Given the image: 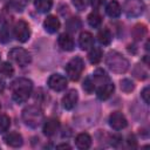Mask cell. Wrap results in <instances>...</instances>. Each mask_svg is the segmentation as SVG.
Returning a JSON list of instances; mask_svg holds the SVG:
<instances>
[{
	"mask_svg": "<svg viewBox=\"0 0 150 150\" xmlns=\"http://www.w3.org/2000/svg\"><path fill=\"white\" fill-rule=\"evenodd\" d=\"M93 80L96 89V95L100 100H107L112 95L115 86L103 69H97L93 74Z\"/></svg>",
	"mask_w": 150,
	"mask_h": 150,
	"instance_id": "obj_1",
	"label": "cell"
},
{
	"mask_svg": "<svg viewBox=\"0 0 150 150\" xmlns=\"http://www.w3.org/2000/svg\"><path fill=\"white\" fill-rule=\"evenodd\" d=\"M12 90V98L16 103H23L26 102L33 90V82L25 77H19L14 80L11 84Z\"/></svg>",
	"mask_w": 150,
	"mask_h": 150,
	"instance_id": "obj_2",
	"label": "cell"
},
{
	"mask_svg": "<svg viewBox=\"0 0 150 150\" xmlns=\"http://www.w3.org/2000/svg\"><path fill=\"white\" fill-rule=\"evenodd\" d=\"M105 63L109 69L116 74L125 73L129 68V61L118 52H109L105 56Z\"/></svg>",
	"mask_w": 150,
	"mask_h": 150,
	"instance_id": "obj_3",
	"label": "cell"
},
{
	"mask_svg": "<svg viewBox=\"0 0 150 150\" xmlns=\"http://www.w3.org/2000/svg\"><path fill=\"white\" fill-rule=\"evenodd\" d=\"M22 120L30 128H38L43 121V112L38 105H28L22 110Z\"/></svg>",
	"mask_w": 150,
	"mask_h": 150,
	"instance_id": "obj_4",
	"label": "cell"
},
{
	"mask_svg": "<svg viewBox=\"0 0 150 150\" xmlns=\"http://www.w3.org/2000/svg\"><path fill=\"white\" fill-rule=\"evenodd\" d=\"M84 69V62L80 56L73 57L67 64H66V74L71 81H77Z\"/></svg>",
	"mask_w": 150,
	"mask_h": 150,
	"instance_id": "obj_5",
	"label": "cell"
},
{
	"mask_svg": "<svg viewBox=\"0 0 150 150\" xmlns=\"http://www.w3.org/2000/svg\"><path fill=\"white\" fill-rule=\"evenodd\" d=\"M8 57L12 62L16 63L18 66L20 67H25L27 66L28 63H30L32 61V57H30V54L21 48V47H15V48H12L9 52H8Z\"/></svg>",
	"mask_w": 150,
	"mask_h": 150,
	"instance_id": "obj_6",
	"label": "cell"
},
{
	"mask_svg": "<svg viewBox=\"0 0 150 150\" xmlns=\"http://www.w3.org/2000/svg\"><path fill=\"white\" fill-rule=\"evenodd\" d=\"M13 33H14L15 39L19 42H26L30 38V28H29V25L25 20H19L14 25Z\"/></svg>",
	"mask_w": 150,
	"mask_h": 150,
	"instance_id": "obj_7",
	"label": "cell"
},
{
	"mask_svg": "<svg viewBox=\"0 0 150 150\" xmlns=\"http://www.w3.org/2000/svg\"><path fill=\"white\" fill-rule=\"evenodd\" d=\"M144 11V4L142 0H125L124 12L129 18L139 16Z\"/></svg>",
	"mask_w": 150,
	"mask_h": 150,
	"instance_id": "obj_8",
	"label": "cell"
},
{
	"mask_svg": "<svg viewBox=\"0 0 150 150\" xmlns=\"http://www.w3.org/2000/svg\"><path fill=\"white\" fill-rule=\"evenodd\" d=\"M48 87L54 91H62L67 88V79L61 74H53L48 79Z\"/></svg>",
	"mask_w": 150,
	"mask_h": 150,
	"instance_id": "obj_9",
	"label": "cell"
},
{
	"mask_svg": "<svg viewBox=\"0 0 150 150\" xmlns=\"http://www.w3.org/2000/svg\"><path fill=\"white\" fill-rule=\"evenodd\" d=\"M109 125L114 130H122L128 125L125 116L120 111H114L109 116Z\"/></svg>",
	"mask_w": 150,
	"mask_h": 150,
	"instance_id": "obj_10",
	"label": "cell"
},
{
	"mask_svg": "<svg viewBox=\"0 0 150 150\" xmlns=\"http://www.w3.org/2000/svg\"><path fill=\"white\" fill-rule=\"evenodd\" d=\"M77 100H79L77 91H76L75 89H71V90H69V91L62 97V105H63L64 109L71 110V109L76 105Z\"/></svg>",
	"mask_w": 150,
	"mask_h": 150,
	"instance_id": "obj_11",
	"label": "cell"
},
{
	"mask_svg": "<svg viewBox=\"0 0 150 150\" xmlns=\"http://www.w3.org/2000/svg\"><path fill=\"white\" fill-rule=\"evenodd\" d=\"M4 141L7 145H9L12 148H19L23 143L22 136L19 132H8V134H6L4 136Z\"/></svg>",
	"mask_w": 150,
	"mask_h": 150,
	"instance_id": "obj_12",
	"label": "cell"
},
{
	"mask_svg": "<svg viewBox=\"0 0 150 150\" xmlns=\"http://www.w3.org/2000/svg\"><path fill=\"white\" fill-rule=\"evenodd\" d=\"M57 43L61 47V49H63V50L70 52V50L74 49V40H73L71 35L68 34V33L60 34V36L57 39Z\"/></svg>",
	"mask_w": 150,
	"mask_h": 150,
	"instance_id": "obj_13",
	"label": "cell"
},
{
	"mask_svg": "<svg viewBox=\"0 0 150 150\" xmlns=\"http://www.w3.org/2000/svg\"><path fill=\"white\" fill-rule=\"evenodd\" d=\"M60 128V122L57 118L50 117L43 124V134L46 136H53Z\"/></svg>",
	"mask_w": 150,
	"mask_h": 150,
	"instance_id": "obj_14",
	"label": "cell"
},
{
	"mask_svg": "<svg viewBox=\"0 0 150 150\" xmlns=\"http://www.w3.org/2000/svg\"><path fill=\"white\" fill-rule=\"evenodd\" d=\"M43 27L48 33H56L60 28V21L55 15H48L43 21Z\"/></svg>",
	"mask_w": 150,
	"mask_h": 150,
	"instance_id": "obj_15",
	"label": "cell"
},
{
	"mask_svg": "<svg viewBox=\"0 0 150 150\" xmlns=\"http://www.w3.org/2000/svg\"><path fill=\"white\" fill-rule=\"evenodd\" d=\"M79 45L82 50H88L94 45V38L89 32H82L79 36Z\"/></svg>",
	"mask_w": 150,
	"mask_h": 150,
	"instance_id": "obj_16",
	"label": "cell"
},
{
	"mask_svg": "<svg viewBox=\"0 0 150 150\" xmlns=\"http://www.w3.org/2000/svg\"><path fill=\"white\" fill-rule=\"evenodd\" d=\"M75 144H76V146L79 149H82V150L89 149L90 145H91V137L87 132H81V134H79L76 136Z\"/></svg>",
	"mask_w": 150,
	"mask_h": 150,
	"instance_id": "obj_17",
	"label": "cell"
},
{
	"mask_svg": "<svg viewBox=\"0 0 150 150\" xmlns=\"http://www.w3.org/2000/svg\"><path fill=\"white\" fill-rule=\"evenodd\" d=\"M121 12H122V8H121V5L118 4V1L111 0L108 2L107 7H105V13L110 18H118L121 15Z\"/></svg>",
	"mask_w": 150,
	"mask_h": 150,
	"instance_id": "obj_18",
	"label": "cell"
},
{
	"mask_svg": "<svg viewBox=\"0 0 150 150\" xmlns=\"http://www.w3.org/2000/svg\"><path fill=\"white\" fill-rule=\"evenodd\" d=\"M102 56H103L102 49L98 48V47H95V46H93V47L90 48L89 53H88V60H89V62L93 63V64H97V63L102 60Z\"/></svg>",
	"mask_w": 150,
	"mask_h": 150,
	"instance_id": "obj_19",
	"label": "cell"
},
{
	"mask_svg": "<svg viewBox=\"0 0 150 150\" xmlns=\"http://www.w3.org/2000/svg\"><path fill=\"white\" fill-rule=\"evenodd\" d=\"M34 6L38 12L40 13H47L52 9L53 1L52 0H34Z\"/></svg>",
	"mask_w": 150,
	"mask_h": 150,
	"instance_id": "obj_20",
	"label": "cell"
},
{
	"mask_svg": "<svg viewBox=\"0 0 150 150\" xmlns=\"http://www.w3.org/2000/svg\"><path fill=\"white\" fill-rule=\"evenodd\" d=\"M111 39H112L111 33H110V30L107 29V28L101 29V30L98 32V34H97V40H98V42H100L101 45H103V46L110 45Z\"/></svg>",
	"mask_w": 150,
	"mask_h": 150,
	"instance_id": "obj_21",
	"label": "cell"
},
{
	"mask_svg": "<svg viewBox=\"0 0 150 150\" xmlns=\"http://www.w3.org/2000/svg\"><path fill=\"white\" fill-rule=\"evenodd\" d=\"M87 20H88L89 26H91L94 28H98L101 26V23H102V18H101V15L97 12H91L88 15V19Z\"/></svg>",
	"mask_w": 150,
	"mask_h": 150,
	"instance_id": "obj_22",
	"label": "cell"
},
{
	"mask_svg": "<svg viewBox=\"0 0 150 150\" xmlns=\"http://www.w3.org/2000/svg\"><path fill=\"white\" fill-rule=\"evenodd\" d=\"M81 20L79 19V18H70V19H68L67 20V22H66V27H67V29L68 30H70V32H76V30H79L80 28H81Z\"/></svg>",
	"mask_w": 150,
	"mask_h": 150,
	"instance_id": "obj_23",
	"label": "cell"
},
{
	"mask_svg": "<svg viewBox=\"0 0 150 150\" xmlns=\"http://www.w3.org/2000/svg\"><path fill=\"white\" fill-rule=\"evenodd\" d=\"M0 74L6 76V77H11L14 74V68L9 62H2L0 63Z\"/></svg>",
	"mask_w": 150,
	"mask_h": 150,
	"instance_id": "obj_24",
	"label": "cell"
},
{
	"mask_svg": "<svg viewBox=\"0 0 150 150\" xmlns=\"http://www.w3.org/2000/svg\"><path fill=\"white\" fill-rule=\"evenodd\" d=\"M146 33V28L144 25H136L132 29V35L136 40H141Z\"/></svg>",
	"mask_w": 150,
	"mask_h": 150,
	"instance_id": "obj_25",
	"label": "cell"
},
{
	"mask_svg": "<svg viewBox=\"0 0 150 150\" xmlns=\"http://www.w3.org/2000/svg\"><path fill=\"white\" fill-rule=\"evenodd\" d=\"M9 125H11V118L7 115L1 114L0 115V134L7 131Z\"/></svg>",
	"mask_w": 150,
	"mask_h": 150,
	"instance_id": "obj_26",
	"label": "cell"
},
{
	"mask_svg": "<svg viewBox=\"0 0 150 150\" xmlns=\"http://www.w3.org/2000/svg\"><path fill=\"white\" fill-rule=\"evenodd\" d=\"M95 89V84H94V80H93V76H88L86 77L84 82H83V90L87 91L88 94L93 93Z\"/></svg>",
	"mask_w": 150,
	"mask_h": 150,
	"instance_id": "obj_27",
	"label": "cell"
},
{
	"mask_svg": "<svg viewBox=\"0 0 150 150\" xmlns=\"http://www.w3.org/2000/svg\"><path fill=\"white\" fill-rule=\"evenodd\" d=\"M135 88L134 86V82L129 79H123L121 81V89L124 91V93H130L132 89Z\"/></svg>",
	"mask_w": 150,
	"mask_h": 150,
	"instance_id": "obj_28",
	"label": "cell"
},
{
	"mask_svg": "<svg viewBox=\"0 0 150 150\" xmlns=\"http://www.w3.org/2000/svg\"><path fill=\"white\" fill-rule=\"evenodd\" d=\"M11 40V34H9V32H8V27L5 25L2 28H1V30H0V41L1 42H7V41H9Z\"/></svg>",
	"mask_w": 150,
	"mask_h": 150,
	"instance_id": "obj_29",
	"label": "cell"
},
{
	"mask_svg": "<svg viewBox=\"0 0 150 150\" xmlns=\"http://www.w3.org/2000/svg\"><path fill=\"white\" fill-rule=\"evenodd\" d=\"M135 69H137V70H134V74H135V76H136L137 79L144 80V79L148 77V71H146V70H142V68H141L139 64H137Z\"/></svg>",
	"mask_w": 150,
	"mask_h": 150,
	"instance_id": "obj_30",
	"label": "cell"
},
{
	"mask_svg": "<svg viewBox=\"0 0 150 150\" xmlns=\"http://www.w3.org/2000/svg\"><path fill=\"white\" fill-rule=\"evenodd\" d=\"M71 2L79 11H83L88 6V0H71Z\"/></svg>",
	"mask_w": 150,
	"mask_h": 150,
	"instance_id": "obj_31",
	"label": "cell"
},
{
	"mask_svg": "<svg viewBox=\"0 0 150 150\" xmlns=\"http://www.w3.org/2000/svg\"><path fill=\"white\" fill-rule=\"evenodd\" d=\"M29 0H12V6L16 9V11H22V8L27 5Z\"/></svg>",
	"mask_w": 150,
	"mask_h": 150,
	"instance_id": "obj_32",
	"label": "cell"
},
{
	"mask_svg": "<svg viewBox=\"0 0 150 150\" xmlns=\"http://www.w3.org/2000/svg\"><path fill=\"white\" fill-rule=\"evenodd\" d=\"M141 96H142L143 101H144L146 104H149V102H150V98H149V96H150V89H149V87H145V88L142 90Z\"/></svg>",
	"mask_w": 150,
	"mask_h": 150,
	"instance_id": "obj_33",
	"label": "cell"
},
{
	"mask_svg": "<svg viewBox=\"0 0 150 150\" xmlns=\"http://www.w3.org/2000/svg\"><path fill=\"white\" fill-rule=\"evenodd\" d=\"M88 2L91 5V7L93 8H98V7H101L102 5H103V2H104V0H88Z\"/></svg>",
	"mask_w": 150,
	"mask_h": 150,
	"instance_id": "obj_34",
	"label": "cell"
},
{
	"mask_svg": "<svg viewBox=\"0 0 150 150\" xmlns=\"http://www.w3.org/2000/svg\"><path fill=\"white\" fill-rule=\"evenodd\" d=\"M128 143H129V145H131V146H136V139H135V137H134L132 135L128 137Z\"/></svg>",
	"mask_w": 150,
	"mask_h": 150,
	"instance_id": "obj_35",
	"label": "cell"
},
{
	"mask_svg": "<svg viewBox=\"0 0 150 150\" xmlns=\"http://www.w3.org/2000/svg\"><path fill=\"white\" fill-rule=\"evenodd\" d=\"M56 148H57V149H61V148L70 149V145H69V144H67V143H63V144H59V145H56Z\"/></svg>",
	"mask_w": 150,
	"mask_h": 150,
	"instance_id": "obj_36",
	"label": "cell"
},
{
	"mask_svg": "<svg viewBox=\"0 0 150 150\" xmlns=\"http://www.w3.org/2000/svg\"><path fill=\"white\" fill-rule=\"evenodd\" d=\"M4 89H5V81L0 77V93L4 91Z\"/></svg>",
	"mask_w": 150,
	"mask_h": 150,
	"instance_id": "obj_37",
	"label": "cell"
},
{
	"mask_svg": "<svg viewBox=\"0 0 150 150\" xmlns=\"http://www.w3.org/2000/svg\"><path fill=\"white\" fill-rule=\"evenodd\" d=\"M0 110H1V104H0Z\"/></svg>",
	"mask_w": 150,
	"mask_h": 150,
	"instance_id": "obj_38",
	"label": "cell"
}]
</instances>
